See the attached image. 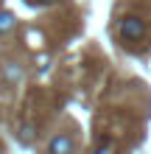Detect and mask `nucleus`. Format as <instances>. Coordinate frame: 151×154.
<instances>
[{
  "instance_id": "1",
  "label": "nucleus",
  "mask_w": 151,
  "mask_h": 154,
  "mask_svg": "<svg viewBox=\"0 0 151 154\" xmlns=\"http://www.w3.org/2000/svg\"><path fill=\"white\" fill-rule=\"evenodd\" d=\"M120 37H123V42H140L146 37V23L140 20L137 14H126L120 20Z\"/></svg>"
},
{
  "instance_id": "2",
  "label": "nucleus",
  "mask_w": 151,
  "mask_h": 154,
  "mask_svg": "<svg viewBox=\"0 0 151 154\" xmlns=\"http://www.w3.org/2000/svg\"><path fill=\"white\" fill-rule=\"evenodd\" d=\"M73 151H76V143L70 134H56L48 143V154H73Z\"/></svg>"
},
{
  "instance_id": "3",
  "label": "nucleus",
  "mask_w": 151,
  "mask_h": 154,
  "mask_svg": "<svg viewBox=\"0 0 151 154\" xmlns=\"http://www.w3.org/2000/svg\"><path fill=\"white\" fill-rule=\"evenodd\" d=\"M3 81H6V84H17V81H23V67L14 65V62H6V65H3Z\"/></svg>"
},
{
  "instance_id": "4",
  "label": "nucleus",
  "mask_w": 151,
  "mask_h": 154,
  "mask_svg": "<svg viewBox=\"0 0 151 154\" xmlns=\"http://www.w3.org/2000/svg\"><path fill=\"white\" fill-rule=\"evenodd\" d=\"M17 28V17H14V11H0V34H8V31H14Z\"/></svg>"
},
{
  "instance_id": "5",
  "label": "nucleus",
  "mask_w": 151,
  "mask_h": 154,
  "mask_svg": "<svg viewBox=\"0 0 151 154\" xmlns=\"http://www.w3.org/2000/svg\"><path fill=\"white\" fill-rule=\"evenodd\" d=\"M95 154H112V149H109V146H104V149H98Z\"/></svg>"
},
{
  "instance_id": "6",
  "label": "nucleus",
  "mask_w": 151,
  "mask_h": 154,
  "mask_svg": "<svg viewBox=\"0 0 151 154\" xmlns=\"http://www.w3.org/2000/svg\"><path fill=\"white\" fill-rule=\"evenodd\" d=\"M42 3H56V0H42Z\"/></svg>"
}]
</instances>
